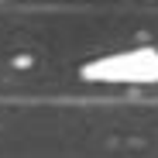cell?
Segmentation results:
<instances>
[{
    "instance_id": "obj_1",
    "label": "cell",
    "mask_w": 158,
    "mask_h": 158,
    "mask_svg": "<svg viewBox=\"0 0 158 158\" xmlns=\"http://www.w3.org/2000/svg\"><path fill=\"white\" fill-rule=\"evenodd\" d=\"M79 76L100 86H155L158 83V45H134L89 59Z\"/></svg>"
}]
</instances>
